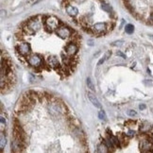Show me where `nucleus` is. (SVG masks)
Returning a JSON list of instances; mask_svg holds the SVG:
<instances>
[{
	"instance_id": "obj_1",
	"label": "nucleus",
	"mask_w": 153,
	"mask_h": 153,
	"mask_svg": "<svg viewBox=\"0 0 153 153\" xmlns=\"http://www.w3.org/2000/svg\"><path fill=\"white\" fill-rule=\"evenodd\" d=\"M143 134H145V138L140 141V150L145 153L153 152V140L148 136V133H143Z\"/></svg>"
},
{
	"instance_id": "obj_2",
	"label": "nucleus",
	"mask_w": 153,
	"mask_h": 153,
	"mask_svg": "<svg viewBox=\"0 0 153 153\" xmlns=\"http://www.w3.org/2000/svg\"><path fill=\"white\" fill-rule=\"evenodd\" d=\"M60 20L54 16H49L45 18L44 20V27L48 31L52 32L53 30H56L58 27H60Z\"/></svg>"
},
{
	"instance_id": "obj_3",
	"label": "nucleus",
	"mask_w": 153,
	"mask_h": 153,
	"mask_svg": "<svg viewBox=\"0 0 153 153\" xmlns=\"http://www.w3.org/2000/svg\"><path fill=\"white\" fill-rule=\"evenodd\" d=\"M40 28H41V22L39 20H37V19H34V20L28 21L27 27H25L24 30L27 34L31 35V34H34L35 32H37Z\"/></svg>"
},
{
	"instance_id": "obj_4",
	"label": "nucleus",
	"mask_w": 153,
	"mask_h": 153,
	"mask_svg": "<svg viewBox=\"0 0 153 153\" xmlns=\"http://www.w3.org/2000/svg\"><path fill=\"white\" fill-rule=\"evenodd\" d=\"M27 63L29 64L30 66L35 67V68L43 65V59H42L39 55H36V54H32V55L27 56Z\"/></svg>"
},
{
	"instance_id": "obj_5",
	"label": "nucleus",
	"mask_w": 153,
	"mask_h": 153,
	"mask_svg": "<svg viewBox=\"0 0 153 153\" xmlns=\"http://www.w3.org/2000/svg\"><path fill=\"white\" fill-rule=\"evenodd\" d=\"M48 108L52 113H56V114H64L66 113V108H64V106L62 103L52 102Z\"/></svg>"
},
{
	"instance_id": "obj_6",
	"label": "nucleus",
	"mask_w": 153,
	"mask_h": 153,
	"mask_svg": "<svg viewBox=\"0 0 153 153\" xmlns=\"http://www.w3.org/2000/svg\"><path fill=\"white\" fill-rule=\"evenodd\" d=\"M16 49L22 56H28L30 54V52H31L30 44L28 43H26V42L19 43L16 47Z\"/></svg>"
},
{
	"instance_id": "obj_7",
	"label": "nucleus",
	"mask_w": 153,
	"mask_h": 153,
	"mask_svg": "<svg viewBox=\"0 0 153 153\" xmlns=\"http://www.w3.org/2000/svg\"><path fill=\"white\" fill-rule=\"evenodd\" d=\"M56 33L57 35L62 38V39H66L71 35V30H70L69 27H59L56 29Z\"/></svg>"
},
{
	"instance_id": "obj_8",
	"label": "nucleus",
	"mask_w": 153,
	"mask_h": 153,
	"mask_svg": "<svg viewBox=\"0 0 153 153\" xmlns=\"http://www.w3.org/2000/svg\"><path fill=\"white\" fill-rule=\"evenodd\" d=\"M92 31L97 34H101L108 29V25L106 23H96L91 27Z\"/></svg>"
},
{
	"instance_id": "obj_9",
	"label": "nucleus",
	"mask_w": 153,
	"mask_h": 153,
	"mask_svg": "<svg viewBox=\"0 0 153 153\" xmlns=\"http://www.w3.org/2000/svg\"><path fill=\"white\" fill-rule=\"evenodd\" d=\"M78 50H79V47H76V44L75 43H69L65 47V52L70 57L75 56L78 53Z\"/></svg>"
},
{
	"instance_id": "obj_10",
	"label": "nucleus",
	"mask_w": 153,
	"mask_h": 153,
	"mask_svg": "<svg viewBox=\"0 0 153 153\" xmlns=\"http://www.w3.org/2000/svg\"><path fill=\"white\" fill-rule=\"evenodd\" d=\"M151 130H152V125L146 121L143 122L139 127V131L141 133H148Z\"/></svg>"
},
{
	"instance_id": "obj_11",
	"label": "nucleus",
	"mask_w": 153,
	"mask_h": 153,
	"mask_svg": "<svg viewBox=\"0 0 153 153\" xmlns=\"http://www.w3.org/2000/svg\"><path fill=\"white\" fill-rule=\"evenodd\" d=\"M87 97H88V98H89V100L91 101V103L93 104L95 107H97V108H101V104H100V102L98 101V99H97V97L94 95L93 93H91V92H88L87 93Z\"/></svg>"
},
{
	"instance_id": "obj_12",
	"label": "nucleus",
	"mask_w": 153,
	"mask_h": 153,
	"mask_svg": "<svg viewBox=\"0 0 153 153\" xmlns=\"http://www.w3.org/2000/svg\"><path fill=\"white\" fill-rule=\"evenodd\" d=\"M66 12L71 17H76L79 14V10L74 6L68 5V6H66Z\"/></svg>"
},
{
	"instance_id": "obj_13",
	"label": "nucleus",
	"mask_w": 153,
	"mask_h": 153,
	"mask_svg": "<svg viewBox=\"0 0 153 153\" xmlns=\"http://www.w3.org/2000/svg\"><path fill=\"white\" fill-rule=\"evenodd\" d=\"M47 63H48V65L51 67H59L60 66V63H59V60L57 59L56 57L54 56H51V57H48L47 58Z\"/></svg>"
},
{
	"instance_id": "obj_14",
	"label": "nucleus",
	"mask_w": 153,
	"mask_h": 153,
	"mask_svg": "<svg viewBox=\"0 0 153 153\" xmlns=\"http://www.w3.org/2000/svg\"><path fill=\"white\" fill-rule=\"evenodd\" d=\"M6 144H7L6 136H5V134H4L3 130H1V133H0V149H1V151H3Z\"/></svg>"
},
{
	"instance_id": "obj_15",
	"label": "nucleus",
	"mask_w": 153,
	"mask_h": 153,
	"mask_svg": "<svg viewBox=\"0 0 153 153\" xmlns=\"http://www.w3.org/2000/svg\"><path fill=\"white\" fill-rule=\"evenodd\" d=\"M109 151V147L107 146L106 144H100L99 146H97V152H100V153H106Z\"/></svg>"
},
{
	"instance_id": "obj_16",
	"label": "nucleus",
	"mask_w": 153,
	"mask_h": 153,
	"mask_svg": "<svg viewBox=\"0 0 153 153\" xmlns=\"http://www.w3.org/2000/svg\"><path fill=\"white\" fill-rule=\"evenodd\" d=\"M86 84H87V87H88V88H89L91 91H93V92H95V91H96V87H95V84L93 83V81H92V80H91L90 78H87Z\"/></svg>"
},
{
	"instance_id": "obj_17",
	"label": "nucleus",
	"mask_w": 153,
	"mask_h": 153,
	"mask_svg": "<svg viewBox=\"0 0 153 153\" xmlns=\"http://www.w3.org/2000/svg\"><path fill=\"white\" fill-rule=\"evenodd\" d=\"M101 9L104 10V11H106V12H108V13H112V7H111L109 4H106V3H102L101 4Z\"/></svg>"
},
{
	"instance_id": "obj_18",
	"label": "nucleus",
	"mask_w": 153,
	"mask_h": 153,
	"mask_svg": "<svg viewBox=\"0 0 153 153\" xmlns=\"http://www.w3.org/2000/svg\"><path fill=\"white\" fill-rule=\"evenodd\" d=\"M125 31H126L128 34H131L134 32V26L131 25V24H128L125 27Z\"/></svg>"
},
{
	"instance_id": "obj_19",
	"label": "nucleus",
	"mask_w": 153,
	"mask_h": 153,
	"mask_svg": "<svg viewBox=\"0 0 153 153\" xmlns=\"http://www.w3.org/2000/svg\"><path fill=\"white\" fill-rule=\"evenodd\" d=\"M98 118L101 120H103V121H106L107 120V115L103 110L99 111V113H98Z\"/></svg>"
},
{
	"instance_id": "obj_20",
	"label": "nucleus",
	"mask_w": 153,
	"mask_h": 153,
	"mask_svg": "<svg viewBox=\"0 0 153 153\" xmlns=\"http://www.w3.org/2000/svg\"><path fill=\"white\" fill-rule=\"evenodd\" d=\"M0 121H1V128H2V130H3V128L6 126V124H7V121H6V117H4L3 113H1Z\"/></svg>"
},
{
	"instance_id": "obj_21",
	"label": "nucleus",
	"mask_w": 153,
	"mask_h": 153,
	"mask_svg": "<svg viewBox=\"0 0 153 153\" xmlns=\"http://www.w3.org/2000/svg\"><path fill=\"white\" fill-rule=\"evenodd\" d=\"M124 44V41H116V42H113L112 43L113 47H122Z\"/></svg>"
},
{
	"instance_id": "obj_22",
	"label": "nucleus",
	"mask_w": 153,
	"mask_h": 153,
	"mask_svg": "<svg viewBox=\"0 0 153 153\" xmlns=\"http://www.w3.org/2000/svg\"><path fill=\"white\" fill-rule=\"evenodd\" d=\"M127 114H128L129 116H130V117H133V116H136L137 113L135 112V111H133V110H129L128 112H127Z\"/></svg>"
},
{
	"instance_id": "obj_23",
	"label": "nucleus",
	"mask_w": 153,
	"mask_h": 153,
	"mask_svg": "<svg viewBox=\"0 0 153 153\" xmlns=\"http://www.w3.org/2000/svg\"><path fill=\"white\" fill-rule=\"evenodd\" d=\"M134 134H135V131H134V130H130L129 131H128V132L126 133L127 136H130V137L134 136Z\"/></svg>"
},
{
	"instance_id": "obj_24",
	"label": "nucleus",
	"mask_w": 153,
	"mask_h": 153,
	"mask_svg": "<svg viewBox=\"0 0 153 153\" xmlns=\"http://www.w3.org/2000/svg\"><path fill=\"white\" fill-rule=\"evenodd\" d=\"M107 60V58L104 56L103 58H102V59H100V60L98 62V63H97V65H101V64H103V63H105V60Z\"/></svg>"
},
{
	"instance_id": "obj_25",
	"label": "nucleus",
	"mask_w": 153,
	"mask_h": 153,
	"mask_svg": "<svg viewBox=\"0 0 153 153\" xmlns=\"http://www.w3.org/2000/svg\"><path fill=\"white\" fill-rule=\"evenodd\" d=\"M116 55H117V56L121 57V58H123V59H126V58H127L126 55H125L124 53H122L121 51H117V52H116Z\"/></svg>"
},
{
	"instance_id": "obj_26",
	"label": "nucleus",
	"mask_w": 153,
	"mask_h": 153,
	"mask_svg": "<svg viewBox=\"0 0 153 153\" xmlns=\"http://www.w3.org/2000/svg\"><path fill=\"white\" fill-rule=\"evenodd\" d=\"M139 109L140 110H145V109H146V105H145V104H141V105H139Z\"/></svg>"
},
{
	"instance_id": "obj_27",
	"label": "nucleus",
	"mask_w": 153,
	"mask_h": 153,
	"mask_svg": "<svg viewBox=\"0 0 153 153\" xmlns=\"http://www.w3.org/2000/svg\"><path fill=\"white\" fill-rule=\"evenodd\" d=\"M149 21L151 23H153V11L152 12H150V14H149Z\"/></svg>"
},
{
	"instance_id": "obj_28",
	"label": "nucleus",
	"mask_w": 153,
	"mask_h": 153,
	"mask_svg": "<svg viewBox=\"0 0 153 153\" xmlns=\"http://www.w3.org/2000/svg\"><path fill=\"white\" fill-rule=\"evenodd\" d=\"M4 12H6V11H4V10H1V17H2V18H3V16H4Z\"/></svg>"
},
{
	"instance_id": "obj_29",
	"label": "nucleus",
	"mask_w": 153,
	"mask_h": 153,
	"mask_svg": "<svg viewBox=\"0 0 153 153\" xmlns=\"http://www.w3.org/2000/svg\"><path fill=\"white\" fill-rule=\"evenodd\" d=\"M89 44H90V45H93V41H89Z\"/></svg>"
},
{
	"instance_id": "obj_30",
	"label": "nucleus",
	"mask_w": 153,
	"mask_h": 153,
	"mask_svg": "<svg viewBox=\"0 0 153 153\" xmlns=\"http://www.w3.org/2000/svg\"><path fill=\"white\" fill-rule=\"evenodd\" d=\"M152 37H153V35H152Z\"/></svg>"
}]
</instances>
